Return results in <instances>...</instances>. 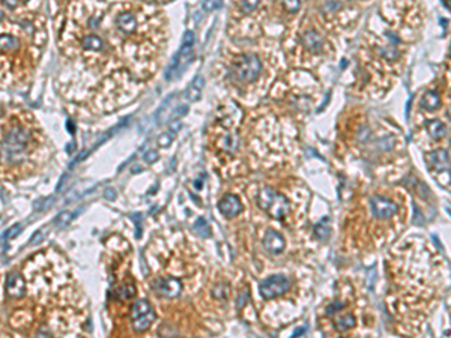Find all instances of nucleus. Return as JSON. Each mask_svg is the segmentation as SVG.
Returning a JSON list of instances; mask_svg holds the SVG:
<instances>
[{"mask_svg": "<svg viewBox=\"0 0 451 338\" xmlns=\"http://www.w3.org/2000/svg\"><path fill=\"white\" fill-rule=\"evenodd\" d=\"M223 6V0H203L202 8L205 12H214Z\"/></svg>", "mask_w": 451, "mask_h": 338, "instance_id": "22", "label": "nucleus"}, {"mask_svg": "<svg viewBox=\"0 0 451 338\" xmlns=\"http://www.w3.org/2000/svg\"><path fill=\"white\" fill-rule=\"evenodd\" d=\"M187 112H188V107L187 106H182V107H177V110L174 112V114H173V117L171 119H180L184 114H187Z\"/></svg>", "mask_w": 451, "mask_h": 338, "instance_id": "30", "label": "nucleus"}, {"mask_svg": "<svg viewBox=\"0 0 451 338\" xmlns=\"http://www.w3.org/2000/svg\"><path fill=\"white\" fill-rule=\"evenodd\" d=\"M218 211H220L224 217H236V215L242 211L241 200H239L235 194H227L224 199L220 200V203H218Z\"/></svg>", "mask_w": 451, "mask_h": 338, "instance_id": "10", "label": "nucleus"}, {"mask_svg": "<svg viewBox=\"0 0 451 338\" xmlns=\"http://www.w3.org/2000/svg\"><path fill=\"white\" fill-rule=\"evenodd\" d=\"M257 203L269 217L276 220L286 218L291 211L289 200L285 196L276 193L273 188H263L257 196Z\"/></svg>", "mask_w": 451, "mask_h": 338, "instance_id": "2", "label": "nucleus"}, {"mask_svg": "<svg viewBox=\"0 0 451 338\" xmlns=\"http://www.w3.org/2000/svg\"><path fill=\"white\" fill-rule=\"evenodd\" d=\"M259 5V0H241V6L244 12H251Z\"/></svg>", "mask_w": 451, "mask_h": 338, "instance_id": "23", "label": "nucleus"}, {"mask_svg": "<svg viewBox=\"0 0 451 338\" xmlns=\"http://www.w3.org/2000/svg\"><path fill=\"white\" fill-rule=\"evenodd\" d=\"M203 88H205V78H203L202 75H197L196 80L191 83V86H190L188 91H187V98H188L190 101H193V103H194V101H199L200 97H202Z\"/></svg>", "mask_w": 451, "mask_h": 338, "instance_id": "16", "label": "nucleus"}, {"mask_svg": "<svg viewBox=\"0 0 451 338\" xmlns=\"http://www.w3.org/2000/svg\"><path fill=\"white\" fill-rule=\"evenodd\" d=\"M29 141H30V135L24 128H21V126L12 128L5 135V138L2 141V147H0L3 159L9 164H15V162L21 161L24 156V152L29 146Z\"/></svg>", "mask_w": 451, "mask_h": 338, "instance_id": "1", "label": "nucleus"}, {"mask_svg": "<svg viewBox=\"0 0 451 338\" xmlns=\"http://www.w3.org/2000/svg\"><path fill=\"white\" fill-rule=\"evenodd\" d=\"M265 248L271 254H280L285 249V239L283 236L276 231L274 228H268L265 233Z\"/></svg>", "mask_w": 451, "mask_h": 338, "instance_id": "8", "label": "nucleus"}, {"mask_svg": "<svg viewBox=\"0 0 451 338\" xmlns=\"http://www.w3.org/2000/svg\"><path fill=\"white\" fill-rule=\"evenodd\" d=\"M20 231H21V225H15V227H12L11 230H8V231L5 233L3 239H11V237H15V236H17Z\"/></svg>", "mask_w": 451, "mask_h": 338, "instance_id": "29", "label": "nucleus"}, {"mask_svg": "<svg viewBox=\"0 0 451 338\" xmlns=\"http://www.w3.org/2000/svg\"><path fill=\"white\" fill-rule=\"evenodd\" d=\"M427 126V131L430 132V135L435 138V140H439L445 135V125L441 122V120H436V119H432L426 123Z\"/></svg>", "mask_w": 451, "mask_h": 338, "instance_id": "19", "label": "nucleus"}, {"mask_svg": "<svg viewBox=\"0 0 451 338\" xmlns=\"http://www.w3.org/2000/svg\"><path fill=\"white\" fill-rule=\"evenodd\" d=\"M283 2H285V6L289 12H298L300 8H301L300 0H283Z\"/></svg>", "mask_w": 451, "mask_h": 338, "instance_id": "24", "label": "nucleus"}, {"mask_svg": "<svg viewBox=\"0 0 451 338\" xmlns=\"http://www.w3.org/2000/svg\"><path fill=\"white\" fill-rule=\"evenodd\" d=\"M372 214L375 218L378 220H387V218H391L394 214H397V205L388 199H384V197H373L372 199Z\"/></svg>", "mask_w": 451, "mask_h": 338, "instance_id": "7", "label": "nucleus"}, {"mask_svg": "<svg viewBox=\"0 0 451 338\" xmlns=\"http://www.w3.org/2000/svg\"><path fill=\"white\" fill-rule=\"evenodd\" d=\"M133 328L136 332L146 331L155 322V311L152 310L150 304L146 299H140L133 307Z\"/></svg>", "mask_w": 451, "mask_h": 338, "instance_id": "5", "label": "nucleus"}, {"mask_svg": "<svg viewBox=\"0 0 451 338\" xmlns=\"http://www.w3.org/2000/svg\"><path fill=\"white\" fill-rule=\"evenodd\" d=\"M262 71V63L254 54H244L239 60H236L233 66V74L242 83H253L259 78Z\"/></svg>", "mask_w": 451, "mask_h": 338, "instance_id": "4", "label": "nucleus"}, {"mask_svg": "<svg viewBox=\"0 0 451 338\" xmlns=\"http://www.w3.org/2000/svg\"><path fill=\"white\" fill-rule=\"evenodd\" d=\"M122 292H124V298L125 299H130V298H133L134 296V287L133 286H125L124 289H122Z\"/></svg>", "mask_w": 451, "mask_h": 338, "instance_id": "31", "label": "nucleus"}, {"mask_svg": "<svg viewBox=\"0 0 451 338\" xmlns=\"http://www.w3.org/2000/svg\"><path fill=\"white\" fill-rule=\"evenodd\" d=\"M24 280L18 274H11L6 280V292L11 298H21L24 295Z\"/></svg>", "mask_w": 451, "mask_h": 338, "instance_id": "13", "label": "nucleus"}, {"mask_svg": "<svg viewBox=\"0 0 451 338\" xmlns=\"http://www.w3.org/2000/svg\"><path fill=\"white\" fill-rule=\"evenodd\" d=\"M304 331H305V329H297V331L294 332V337H297V335H300V334H304Z\"/></svg>", "mask_w": 451, "mask_h": 338, "instance_id": "33", "label": "nucleus"}, {"mask_svg": "<svg viewBox=\"0 0 451 338\" xmlns=\"http://www.w3.org/2000/svg\"><path fill=\"white\" fill-rule=\"evenodd\" d=\"M194 230L202 236V237H209L211 236V228L209 224L205 221V218H199L194 224Z\"/></svg>", "mask_w": 451, "mask_h": 338, "instance_id": "21", "label": "nucleus"}, {"mask_svg": "<svg viewBox=\"0 0 451 338\" xmlns=\"http://www.w3.org/2000/svg\"><path fill=\"white\" fill-rule=\"evenodd\" d=\"M302 44L307 50H310L311 53H320L323 48V41L322 36L319 33H316L314 30H308L307 33H304L302 36Z\"/></svg>", "mask_w": 451, "mask_h": 338, "instance_id": "14", "label": "nucleus"}, {"mask_svg": "<svg viewBox=\"0 0 451 338\" xmlns=\"http://www.w3.org/2000/svg\"><path fill=\"white\" fill-rule=\"evenodd\" d=\"M81 47L87 53H100L104 48V42L100 36L97 35H89L81 41Z\"/></svg>", "mask_w": 451, "mask_h": 338, "instance_id": "15", "label": "nucleus"}, {"mask_svg": "<svg viewBox=\"0 0 451 338\" xmlns=\"http://www.w3.org/2000/svg\"><path fill=\"white\" fill-rule=\"evenodd\" d=\"M2 3H3L6 8L14 9V8H17V5H18V0H2Z\"/></svg>", "mask_w": 451, "mask_h": 338, "instance_id": "32", "label": "nucleus"}, {"mask_svg": "<svg viewBox=\"0 0 451 338\" xmlns=\"http://www.w3.org/2000/svg\"><path fill=\"white\" fill-rule=\"evenodd\" d=\"M194 42H196V36L193 32H187L185 36H184V41H182V47H180V51L176 54V57L173 59L171 65H170V69H168V74H167V78H173L174 75L180 74L182 72L193 60V56H194Z\"/></svg>", "mask_w": 451, "mask_h": 338, "instance_id": "3", "label": "nucleus"}, {"mask_svg": "<svg viewBox=\"0 0 451 338\" xmlns=\"http://www.w3.org/2000/svg\"><path fill=\"white\" fill-rule=\"evenodd\" d=\"M20 48V41L12 35H0V53H14Z\"/></svg>", "mask_w": 451, "mask_h": 338, "instance_id": "17", "label": "nucleus"}, {"mask_svg": "<svg viewBox=\"0 0 451 338\" xmlns=\"http://www.w3.org/2000/svg\"><path fill=\"white\" fill-rule=\"evenodd\" d=\"M171 140H173V135H171L170 132H165V134L159 135V138H158V144H159L161 147H165V146H168V144L171 143Z\"/></svg>", "mask_w": 451, "mask_h": 338, "instance_id": "27", "label": "nucleus"}, {"mask_svg": "<svg viewBox=\"0 0 451 338\" xmlns=\"http://www.w3.org/2000/svg\"><path fill=\"white\" fill-rule=\"evenodd\" d=\"M71 220H72V214H71V212H63V214H60V215L57 217L56 224L60 225V227H63V225H66Z\"/></svg>", "mask_w": 451, "mask_h": 338, "instance_id": "26", "label": "nucleus"}, {"mask_svg": "<svg viewBox=\"0 0 451 338\" xmlns=\"http://www.w3.org/2000/svg\"><path fill=\"white\" fill-rule=\"evenodd\" d=\"M143 158H145V162L152 164V162H155L158 159V153H156V150H149L148 153H145Z\"/></svg>", "mask_w": 451, "mask_h": 338, "instance_id": "28", "label": "nucleus"}, {"mask_svg": "<svg viewBox=\"0 0 451 338\" xmlns=\"http://www.w3.org/2000/svg\"><path fill=\"white\" fill-rule=\"evenodd\" d=\"M291 287V280L285 275H273L260 284V295L265 299H273L286 293Z\"/></svg>", "mask_w": 451, "mask_h": 338, "instance_id": "6", "label": "nucleus"}, {"mask_svg": "<svg viewBox=\"0 0 451 338\" xmlns=\"http://www.w3.org/2000/svg\"><path fill=\"white\" fill-rule=\"evenodd\" d=\"M155 287H156L155 290L165 298H177L180 295V290H182V284H180V281L176 278L159 280Z\"/></svg>", "mask_w": 451, "mask_h": 338, "instance_id": "9", "label": "nucleus"}, {"mask_svg": "<svg viewBox=\"0 0 451 338\" xmlns=\"http://www.w3.org/2000/svg\"><path fill=\"white\" fill-rule=\"evenodd\" d=\"M116 26L124 35H133L137 30V18L133 12H122L116 18Z\"/></svg>", "mask_w": 451, "mask_h": 338, "instance_id": "11", "label": "nucleus"}, {"mask_svg": "<svg viewBox=\"0 0 451 338\" xmlns=\"http://www.w3.org/2000/svg\"><path fill=\"white\" fill-rule=\"evenodd\" d=\"M421 106H423V109H426L429 112L436 110L441 107V98L436 92H427L421 100Z\"/></svg>", "mask_w": 451, "mask_h": 338, "instance_id": "18", "label": "nucleus"}, {"mask_svg": "<svg viewBox=\"0 0 451 338\" xmlns=\"http://www.w3.org/2000/svg\"><path fill=\"white\" fill-rule=\"evenodd\" d=\"M427 162H429V167L436 172L448 170V152L442 150V149L435 150L433 153L427 155Z\"/></svg>", "mask_w": 451, "mask_h": 338, "instance_id": "12", "label": "nucleus"}, {"mask_svg": "<svg viewBox=\"0 0 451 338\" xmlns=\"http://www.w3.org/2000/svg\"><path fill=\"white\" fill-rule=\"evenodd\" d=\"M314 234L319 237V239H328V236H329V228L328 227H323L322 224H319V225H316V228H314Z\"/></svg>", "mask_w": 451, "mask_h": 338, "instance_id": "25", "label": "nucleus"}, {"mask_svg": "<svg viewBox=\"0 0 451 338\" xmlns=\"http://www.w3.org/2000/svg\"><path fill=\"white\" fill-rule=\"evenodd\" d=\"M356 323V320H355V317H353V314H344V316H341V317H338L337 320H335V328H337V331H340V332H344V331H347L349 328H352L353 325Z\"/></svg>", "mask_w": 451, "mask_h": 338, "instance_id": "20", "label": "nucleus"}]
</instances>
